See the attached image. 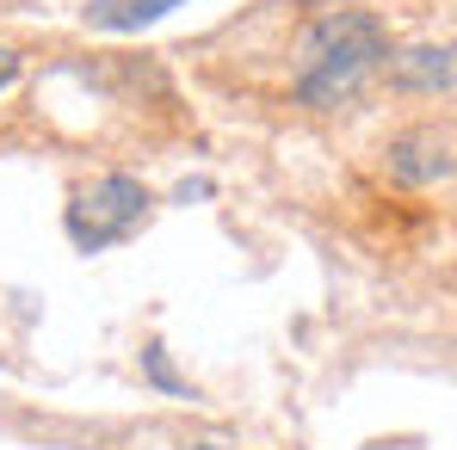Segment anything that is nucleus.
I'll return each instance as SVG.
<instances>
[{"instance_id":"nucleus-4","label":"nucleus","mask_w":457,"mask_h":450,"mask_svg":"<svg viewBox=\"0 0 457 450\" xmlns=\"http://www.w3.org/2000/svg\"><path fill=\"white\" fill-rule=\"evenodd\" d=\"M389 173L408 179V185H433V179L452 173V154L439 136H402V143H389Z\"/></svg>"},{"instance_id":"nucleus-5","label":"nucleus","mask_w":457,"mask_h":450,"mask_svg":"<svg viewBox=\"0 0 457 450\" xmlns=\"http://www.w3.org/2000/svg\"><path fill=\"white\" fill-rule=\"evenodd\" d=\"M167 6H179V0H93L87 25H99V31H137V25L161 19Z\"/></svg>"},{"instance_id":"nucleus-3","label":"nucleus","mask_w":457,"mask_h":450,"mask_svg":"<svg viewBox=\"0 0 457 450\" xmlns=\"http://www.w3.org/2000/svg\"><path fill=\"white\" fill-rule=\"evenodd\" d=\"M389 80L408 93H457V44H414L389 56Z\"/></svg>"},{"instance_id":"nucleus-2","label":"nucleus","mask_w":457,"mask_h":450,"mask_svg":"<svg viewBox=\"0 0 457 450\" xmlns=\"http://www.w3.org/2000/svg\"><path fill=\"white\" fill-rule=\"evenodd\" d=\"M143 217H149V192L130 173H99L93 185H75V198H69V234H75L80 253L124 241Z\"/></svg>"},{"instance_id":"nucleus-7","label":"nucleus","mask_w":457,"mask_h":450,"mask_svg":"<svg viewBox=\"0 0 457 450\" xmlns=\"http://www.w3.org/2000/svg\"><path fill=\"white\" fill-rule=\"evenodd\" d=\"M12 75H19V56H12V50H0V86H12Z\"/></svg>"},{"instance_id":"nucleus-1","label":"nucleus","mask_w":457,"mask_h":450,"mask_svg":"<svg viewBox=\"0 0 457 450\" xmlns=\"http://www.w3.org/2000/svg\"><path fill=\"white\" fill-rule=\"evenodd\" d=\"M383 62H389V31H383L378 12H365V6H328V12L309 19L303 37H297L291 93L309 111H328V105H340Z\"/></svg>"},{"instance_id":"nucleus-6","label":"nucleus","mask_w":457,"mask_h":450,"mask_svg":"<svg viewBox=\"0 0 457 450\" xmlns=\"http://www.w3.org/2000/svg\"><path fill=\"white\" fill-rule=\"evenodd\" d=\"M143 364H149V376L167 389V395H186V382H179V371L167 364V352H161V346H149V352H143Z\"/></svg>"},{"instance_id":"nucleus-8","label":"nucleus","mask_w":457,"mask_h":450,"mask_svg":"<svg viewBox=\"0 0 457 450\" xmlns=\"http://www.w3.org/2000/svg\"><path fill=\"white\" fill-rule=\"evenodd\" d=\"M192 450H228V445H192Z\"/></svg>"}]
</instances>
